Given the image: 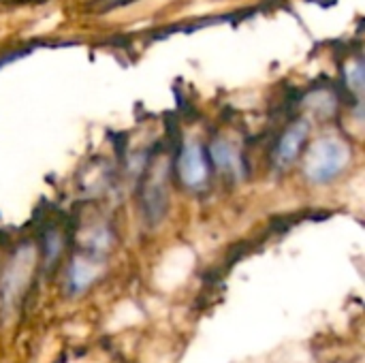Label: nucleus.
<instances>
[{
  "label": "nucleus",
  "instance_id": "6",
  "mask_svg": "<svg viewBox=\"0 0 365 363\" xmlns=\"http://www.w3.org/2000/svg\"><path fill=\"white\" fill-rule=\"evenodd\" d=\"M98 259L92 257V255H86V257H77L73 259L71 267H68V274H66V287H68V293L71 295H77L81 291H86L98 276Z\"/></svg>",
  "mask_w": 365,
  "mask_h": 363
},
{
  "label": "nucleus",
  "instance_id": "1",
  "mask_svg": "<svg viewBox=\"0 0 365 363\" xmlns=\"http://www.w3.org/2000/svg\"><path fill=\"white\" fill-rule=\"evenodd\" d=\"M353 160V148L336 135H325L308 150L304 173L312 184H329L340 178Z\"/></svg>",
  "mask_w": 365,
  "mask_h": 363
},
{
  "label": "nucleus",
  "instance_id": "9",
  "mask_svg": "<svg viewBox=\"0 0 365 363\" xmlns=\"http://www.w3.org/2000/svg\"><path fill=\"white\" fill-rule=\"evenodd\" d=\"M105 4L101 6V11H111V9H118V6H124V4H130L133 0H103Z\"/></svg>",
  "mask_w": 365,
  "mask_h": 363
},
{
  "label": "nucleus",
  "instance_id": "7",
  "mask_svg": "<svg viewBox=\"0 0 365 363\" xmlns=\"http://www.w3.org/2000/svg\"><path fill=\"white\" fill-rule=\"evenodd\" d=\"M62 248H64L62 233L56 231V229H49V231L43 235V257H45L47 265H51V263L62 255Z\"/></svg>",
  "mask_w": 365,
  "mask_h": 363
},
{
  "label": "nucleus",
  "instance_id": "3",
  "mask_svg": "<svg viewBox=\"0 0 365 363\" xmlns=\"http://www.w3.org/2000/svg\"><path fill=\"white\" fill-rule=\"evenodd\" d=\"M178 175H180V182L190 190H199L201 186L207 184L210 156H207L205 148L201 145V141L190 139L184 143V148L178 156Z\"/></svg>",
  "mask_w": 365,
  "mask_h": 363
},
{
  "label": "nucleus",
  "instance_id": "4",
  "mask_svg": "<svg viewBox=\"0 0 365 363\" xmlns=\"http://www.w3.org/2000/svg\"><path fill=\"white\" fill-rule=\"evenodd\" d=\"M308 135H310V124L306 120H297L293 122L280 137L276 150H274V163L278 169H287L291 167L297 156L302 154L306 141H308Z\"/></svg>",
  "mask_w": 365,
  "mask_h": 363
},
{
  "label": "nucleus",
  "instance_id": "5",
  "mask_svg": "<svg viewBox=\"0 0 365 363\" xmlns=\"http://www.w3.org/2000/svg\"><path fill=\"white\" fill-rule=\"evenodd\" d=\"M207 156L212 158V163L216 165L218 171H222L225 175H231V178H242L244 175V160H242V154L240 150L227 141V139H216L212 145H210V152Z\"/></svg>",
  "mask_w": 365,
  "mask_h": 363
},
{
  "label": "nucleus",
  "instance_id": "2",
  "mask_svg": "<svg viewBox=\"0 0 365 363\" xmlns=\"http://www.w3.org/2000/svg\"><path fill=\"white\" fill-rule=\"evenodd\" d=\"M141 218L148 227H158L169 212V160L156 156L143 173L139 193Z\"/></svg>",
  "mask_w": 365,
  "mask_h": 363
},
{
  "label": "nucleus",
  "instance_id": "8",
  "mask_svg": "<svg viewBox=\"0 0 365 363\" xmlns=\"http://www.w3.org/2000/svg\"><path fill=\"white\" fill-rule=\"evenodd\" d=\"M346 83L353 90V94L361 98L364 94V62L361 60H355L346 66Z\"/></svg>",
  "mask_w": 365,
  "mask_h": 363
}]
</instances>
